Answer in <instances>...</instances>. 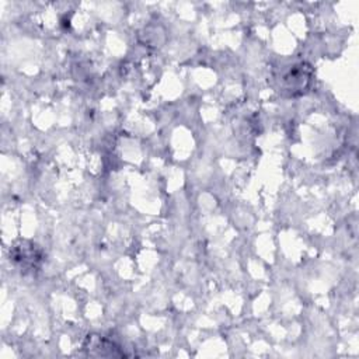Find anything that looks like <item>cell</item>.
<instances>
[{
  "label": "cell",
  "mask_w": 359,
  "mask_h": 359,
  "mask_svg": "<svg viewBox=\"0 0 359 359\" xmlns=\"http://www.w3.org/2000/svg\"><path fill=\"white\" fill-rule=\"evenodd\" d=\"M10 259L24 272L35 271L42 264L43 255L38 245L31 241H20L10 250Z\"/></svg>",
  "instance_id": "cell-1"
}]
</instances>
